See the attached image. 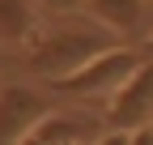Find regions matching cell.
Here are the masks:
<instances>
[{
	"mask_svg": "<svg viewBox=\"0 0 153 145\" xmlns=\"http://www.w3.org/2000/svg\"><path fill=\"white\" fill-rule=\"evenodd\" d=\"M43 115H51V98L43 90L4 85L0 90V145H22Z\"/></svg>",
	"mask_w": 153,
	"mask_h": 145,
	"instance_id": "cell-4",
	"label": "cell"
},
{
	"mask_svg": "<svg viewBox=\"0 0 153 145\" xmlns=\"http://www.w3.org/2000/svg\"><path fill=\"white\" fill-rule=\"evenodd\" d=\"M94 145H132V132H123V128H102V137L94 141Z\"/></svg>",
	"mask_w": 153,
	"mask_h": 145,
	"instance_id": "cell-9",
	"label": "cell"
},
{
	"mask_svg": "<svg viewBox=\"0 0 153 145\" xmlns=\"http://www.w3.org/2000/svg\"><path fill=\"white\" fill-rule=\"evenodd\" d=\"M119 39H115L111 30H55V34H43L34 47H30V72H38V77L47 81H60L68 77V72H76L81 64H89L98 51L115 47Z\"/></svg>",
	"mask_w": 153,
	"mask_h": 145,
	"instance_id": "cell-2",
	"label": "cell"
},
{
	"mask_svg": "<svg viewBox=\"0 0 153 145\" xmlns=\"http://www.w3.org/2000/svg\"><path fill=\"white\" fill-rule=\"evenodd\" d=\"M145 60V51L136 43H115L106 51H98L89 64H81L76 72H68V77L60 81H51L55 85V94H64V98H81V102H111V94L119 90L132 72L140 68Z\"/></svg>",
	"mask_w": 153,
	"mask_h": 145,
	"instance_id": "cell-1",
	"label": "cell"
},
{
	"mask_svg": "<svg viewBox=\"0 0 153 145\" xmlns=\"http://www.w3.org/2000/svg\"><path fill=\"white\" fill-rule=\"evenodd\" d=\"M38 0H0V47H34L38 43Z\"/></svg>",
	"mask_w": 153,
	"mask_h": 145,
	"instance_id": "cell-7",
	"label": "cell"
},
{
	"mask_svg": "<svg viewBox=\"0 0 153 145\" xmlns=\"http://www.w3.org/2000/svg\"><path fill=\"white\" fill-rule=\"evenodd\" d=\"M140 51H145V56H153V34H149L145 43H140Z\"/></svg>",
	"mask_w": 153,
	"mask_h": 145,
	"instance_id": "cell-11",
	"label": "cell"
},
{
	"mask_svg": "<svg viewBox=\"0 0 153 145\" xmlns=\"http://www.w3.org/2000/svg\"><path fill=\"white\" fill-rule=\"evenodd\" d=\"M132 145H153V124H140V128H132Z\"/></svg>",
	"mask_w": 153,
	"mask_h": 145,
	"instance_id": "cell-10",
	"label": "cell"
},
{
	"mask_svg": "<svg viewBox=\"0 0 153 145\" xmlns=\"http://www.w3.org/2000/svg\"><path fill=\"white\" fill-rule=\"evenodd\" d=\"M94 26L111 30L119 43H145L153 34V0H85Z\"/></svg>",
	"mask_w": 153,
	"mask_h": 145,
	"instance_id": "cell-5",
	"label": "cell"
},
{
	"mask_svg": "<svg viewBox=\"0 0 153 145\" xmlns=\"http://www.w3.org/2000/svg\"><path fill=\"white\" fill-rule=\"evenodd\" d=\"M98 137V120H85L81 111H51L30 128L22 145H94Z\"/></svg>",
	"mask_w": 153,
	"mask_h": 145,
	"instance_id": "cell-6",
	"label": "cell"
},
{
	"mask_svg": "<svg viewBox=\"0 0 153 145\" xmlns=\"http://www.w3.org/2000/svg\"><path fill=\"white\" fill-rule=\"evenodd\" d=\"M0 51H4V47H0Z\"/></svg>",
	"mask_w": 153,
	"mask_h": 145,
	"instance_id": "cell-12",
	"label": "cell"
},
{
	"mask_svg": "<svg viewBox=\"0 0 153 145\" xmlns=\"http://www.w3.org/2000/svg\"><path fill=\"white\" fill-rule=\"evenodd\" d=\"M38 9H43V13H55V17H68L76 9H85V0H38Z\"/></svg>",
	"mask_w": 153,
	"mask_h": 145,
	"instance_id": "cell-8",
	"label": "cell"
},
{
	"mask_svg": "<svg viewBox=\"0 0 153 145\" xmlns=\"http://www.w3.org/2000/svg\"><path fill=\"white\" fill-rule=\"evenodd\" d=\"M153 124V56L140 60V68L111 94V102L102 107V128H140Z\"/></svg>",
	"mask_w": 153,
	"mask_h": 145,
	"instance_id": "cell-3",
	"label": "cell"
}]
</instances>
